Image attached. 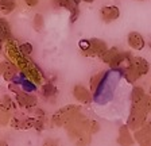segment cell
Wrapping results in <instances>:
<instances>
[{
	"label": "cell",
	"mask_w": 151,
	"mask_h": 146,
	"mask_svg": "<svg viewBox=\"0 0 151 146\" xmlns=\"http://www.w3.org/2000/svg\"><path fill=\"white\" fill-rule=\"evenodd\" d=\"M16 102L20 107L27 108V110H32L37 106V98L31 93H27L24 91H19L16 93Z\"/></svg>",
	"instance_id": "cell-7"
},
{
	"label": "cell",
	"mask_w": 151,
	"mask_h": 146,
	"mask_svg": "<svg viewBox=\"0 0 151 146\" xmlns=\"http://www.w3.org/2000/svg\"><path fill=\"white\" fill-rule=\"evenodd\" d=\"M11 38H12V34H11L9 23L4 18H0V50L3 49L6 42Z\"/></svg>",
	"instance_id": "cell-13"
},
{
	"label": "cell",
	"mask_w": 151,
	"mask_h": 146,
	"mask_svg": "<svg viewBox=\"0 0 151 146\" xmlns=\"http://www.w3.org/2000/svg\"><path fill=\"white\" fill-rule=\"evenodd\" d=\"M131 129L127 124L122 126L119 129V137H117V143L120 146H134V143L136 142L134 135L131 134Z\"/></svg>",
	"instance_id": "cell-10"
},
{
	"label": "cell",
	"mask_w": 151,
	"mask_h": 146,
	"mask_svg": "<svg viewBox=\"0 0 151 146\" xmlns=\"http://www.w3.org/2000/svg\"><path fill=\"white\" fill-rule=\"evenodd\" d=\"M127 42H128V46L135 50H142V49L146 46V41L143 38V35L138 31H131L127 37Z\"/></svg>",
	"instance_id": "cell-11"
},
{
	"label": "cell",
	"mask_w": 151,
	"mask_h": 146,
	"mask_svg": "<svg viewBox=\"0 0 151 146\" xmlns=\"http://www.w3.org/2000/svg\"><path fill=\"white\" fill-rule=\"evenodd\" d=\"M11 127L16 129V130H26V129H30L34 124V118H27L26 115H22L19 112H14L12 116H11V121H9Z\"/></svg>",
	"instance_id": "cell-4"
},
{
	"label": "cell",
	"mask_w": 151,
	"mask_h": 146,
	"mask_svg": "<svg viewBox=\"0 0 151 146\" xmlns=\"http://www.w3.org/2000/svg\"><path fill=\"white\" fill-rule=\"evenodd\" d=\"M51 1H53V6L55 7V8H63L66 0H51Z\"/></svg>",
	"instance_id": "cell-31"
},
{
	"label": "cell",
	"mask_w": 151,
	"mask_h": 146,
	"mask_svg": "<svg viewBox=\"0 0 151 146\" xmlns=\"http://www.w3.org/2000/svg\"><path fill=\"white\" fill-rule=\"evenodd\" d=\"M18 72H20V70H19V68L16 66L14 62H11V61H9L8 68L6 69V72H4V74H3V79L6 80V81H8V83H11V81H12V80L16 77Z\"/></svg>",
	"instance_id": "cell-19"
},
{
	"label": "cell",
	"mask_w": 151,
	"mask_h": 146,
	"mask_svg": "<svg viewBox=\"0 0 151 146\" xmlns=\"http://www.w3.org/2000/svg\"><path fill=\"white\" fill-rule=\"evenodd\" d=\"M147 112L143 111L142 108L139 107H135L132 106L131 107V112H129V116H128V121H127V126L131 129L132 131L138 130L140 129L142 126H145L147 123Z\"/></svg>",
	"instance_id": "cell-3"
},
{
	"label": "cell",
	"mask_w": 151,
	"mask_h": 146,
	"mask_svg": "<svg viewBox=\"0 0 151 146\" xmlns=\"http://www.w3.org/2000/svg\"><path fill=\"white\" fill-rule=\"evenodd\" d=\"M107 50L108 46L103 39L92 38L80 42V51L85 57H101Z\"/></svg>",
	"instance_id": "cell-2"
},
{
	"label": "cell",
	"mask_w": 151,
	"mask_h": 146,
	"mask_svg": "<svg viewBox=\"0 0 151 146\" xmlns=\"http://www.w3.org/2000/svg\"><path fill=\"white\" fill-rule=\"evenodd\" d=\"M11 121V112H7V111H1L0 110V127H4L9 123Z\"/></svg>",
	"instance_id": "cell-26"
},
{
	"label": "cell",
	"mask_w": 151,
	"mask_h": 146,
	"mask_svg": "<svg viewBox=\"0 0 151 146\" xmlns=\"http://www.w3.org/2000/svg\"><path fill=\"white\" fill-rule=\"evenodd\" d=\"M6 1H8V0H0V6H1V4H4Z\"/></svg>",
	"instance_id": "cell-36"
},
{
	"label": "cell",
	"mask_w": 151,
	"mask_h": 146,
	"mask_svg": "<svg viewBox=\"0 0 151 146\" xmlns=\"http://www.w3.org/2000/svg\"><path fill=\"white\" fill-rule=\"evenodd\" d=\"M104 77H105V73L104 72H99V73H96V74H93V76L91 77V81H89V89H91L92 92H97V89L100 88Z\"/></svg>",
	"instance_id": "cell-18"
},
{
	"label": "cell",
	"mask_w": 151,
	"mask_h": 146,
	"mask_svg": "<svg viewBox=\"0 0 151 146\" xmlns=\"http://www.w3.org/2000/svg\"><path fill=\"white\" fill-rule=\"evenodd\" d=\"M120 16V10L116 6H105L100 10V18L104 23H111Z\"/></svg>",
	"instance_id": "cell-9"
},
{
	"label": "cell",
	"mask_w": 151,
	"mask_h": 146,
	"mask_svg": "<svg viewBox=\"0 0 151 146\" xmlns=\"http://www.w3.org/2000/svg\"><path fill=\"white\" fill-rule=\"evenodd\" d=\"M0 110L1 111H7V112H16V107L15 103L12 102V99L9 98L8 95H0Z\"/></svg>",
	"instance_id": "cell-15"
},
{
	"label": "cell",
	"mask_w": 151,
	"mask_h": 146,
	"mask_svg": "<svg viewBox=\"0 0 151 146\" xmlns=\"http://www.w3.org/2000/svg\"><path fill=\"white\" fill-rule=\"evenodd\" d=\"M42 146H58V142H57L55 139H53V138H47V139H45V142L42 143Z\"/></svg>",
	"instance_id": "cell-29"
},
{
	"label": "cell",
	"mask_w": 151,
	"mask_h": 146,
	"mask_svg": "<svg viewBox=\"0 0 151 146\" xmlns=\"http://www.w3.org/2000/svg\"><path fill=\"white\" fill-rule=\"evenodd\" d=\"M81 1H85V3H93L94 0H81Z\"/></svg>",
	"instance_id": "cell-35"
},
{
	"label": "cell",
	"mask_w": 151,
	"mask_h": 146,
	"mask_svg": "<svg viewBox=\"0 0 151 146\" xmlns=\"http://www.w3.org/2000/svg\"><path fill=\"white\" fill-rule=\"evenodd\" d=\"M42 92H43V96L47 99H51L55 96V87L53 85V84L47 83L43 85V88H42Z\"/></svg>",
	"instance_id": "cell-25"
},
{
	"label": "cell",
	"mask_w": 151,
	"mask_h": 146,
	"mask_svg": "<svg viewBox=\"0 0 151 146\" xmlns=\"http://www.w3.org/2000/svg\"><path fill=\"white\" fill-rule=\"evenodd\" d=\"M45 26V19L41 14H35L34 19H32V27H34L35 31H42Z\"/></svg>",
	"instance_id": "cell-24"
},
{
	"label": "cell",
	"mask_w": 151,
	"mask_h": 146,
	"mask_svg": "<svg viewBox=\"0 0 151 146\" xmlns=\"http://www.w3.org/2000/svg\"><path fill=\"white\" fill-rule=\"evenodd\" d=\"M63 8L70 11V14H72L70 22H74L78 18V14H80V0H66Z\"/></svg>",
	"instance_id": "cell-14"
},
{
	"label": "cell",
	"mask_w": 151,
	"mask_h": 146,
	"mask_svg": "<svg viewBox=\"0 0 151 146\" xmlns=\"http://www.w3.org/2000/svg\"><path fill=\"white\" fill-rule=\"evenodd\" d=\"M16 0H8V1H6L4 4H1L0 6V12L1 14H11L14 10L16 8Z\"/></svg>",
	"instance_id": "cell-23"
},
{
	"label": "cell",
	"mask_w": 151,
	"mask_h": 146,
	"mask_svg": "<svg viewBox=\"0 0 151 146\" xmlns=\"http://www.w3.org/2000/svg\"><path fill=\"white\" fill-rule=\"evenodd\" d=\"M73 96L76 98V100H78L82 104H89L92 102V91L88 89L86 87L77 84L73 88Z\"/></svg>",
	"instance_id": "cell-6"
},
{
	"label": "cell",
	"mask_w": 151,
	"mask_h": 146,
	"mask_svg": "<svg viewBox=\"0 0 151 146\" xmlns=\"http://www.w3.org/2000/svg\"><path fill=\"white\" fill-rule=\"evenodd\" d=\"M119 53H120V50H119L117 48H109V49H108V50L105 51V53H104L103 56L100 57V60L103 61L104 64L109 65V64L112 62V61L115 60V58H116V56H117Z\"/></svg>",
	"instance_id": "cell-20"
},
{
	"label": "cell",
	"mask_w": 151,
	"mask_h": 146,
	"mask_svg": "<svg viewBox=\"0 0 151 146\" xmlns=\"http://www.w3.org/2000/svg\"><path fill=\"white\" fill-rule=\"evenodd\" d=\"M132 65L138 69V72L140 73V76H145L147 74L148 70H150V64L147 60H145L143 57H134V62Z\"/></svg>",
	"instance_id": "cell-16"
},
{
	"label": "cell",
	"mask_w": 151,
	"mask_h": 146,
	"mask_svg": "<svg viewBox=\"0 0 151 146\" xmlns=\"http://www.w3.org/2000/svg\"><path fill=\"white\" fill-rule=\"evenodd\" d=\"M26 3V6L27 7H31V8H34V7L38 6V3H39V0H23Z\"/></svg>",
	"instance_id": "cell-32"
},
{
	"label": "cell",
	"mask_w": 151,
	"mask_h": 146,
	"mask_svg": "<svg viewBox=\"0 0 151 146\" xmlns=\"http://www.w3.org/2000/svg\"><path fill=\"white\" fill-rule=\"evenodd\" d=\"M145 95H146V92H145V89L142 88V87H134V88H132V92H131V102H132V104L138 103Z\"/></svg>",
	"instance_id": "cell-22"
},
{
	"label": "cell",
	"mask_w": 151,
	"mask_h": 146,
	"mask_svg": "<svg viewBox=\"0 0 151 146\" xmlns=\"http://www.w3.org/2000/svg\"><path fill=\"white\" fill-rule=\"evenodd\" d=\"M139 1H145V0H139Z\"/></svg>",
	"instance_id": "cell-38"
},
{
	"label": "cell",
	"mask_w": 151,
	"mask_h": 146,
	"mask_svg": "<svg viewBox=\"0 0 151 146\" xmlns=\"http://www.w3.org/2000/svg\"><path fill=\"white\" fill-rule=\"evenodd\" d=\"M134 138L138 143H142L145 141L151 138V121H147V123L145 126H142L140 129L134 131Z\"/></svg>",
	"instance_id": "cell-12"
},
{
	"label": "cell",
	"mask_w": 151,
	"mask_h": 146,
	"mask_svg": "<svg viewBox=\"0 0 151 146\" xmlns=\"http://www.w3.org/2000/svg\"><path fill=\"white\" fill-rule=\"evenodd\" d=\"M132 106L142 108L143 111H146L147 114H150V112H151V96L146 93V95L143 96V98H142L138 103H135V104H132Z\"/></svg>",
	"instance_id": "cell-21"
},
{
	"label": "cell",
	"mask_w": 151,
	"mask_h": 146,
	"mask_svg": "<svg viewBox=\"0 0 151 146\" xmlns=\"http://www.w3.org/2000/svg\"><path fill=\"white\" fill-rule=\"evenodd\" d=\"M8 64H9V61H1V62H0V76L4 74L6 69L8 68Z\"/></svg>",
	"instance_id": "cell-30"
},
{
	"label": "cell",
	"mask_w": 151,
	"mask_h": 146,
	"mask_svg": "<svg viewBox=\"0 0 151 146\" xmlns=\"http://www.w3.org/2000/svg\"><path fill=\"white\" fill-rule=\"evenodd\" d=\"M78 114H81V107L76 104H68L60 108L51 118V124L57 127H65L72 119H74Z\"/></svg>",
	"instance_id": "cell-1"
},
{
	"label": "cell",
	"mask_w": 151,
	"mask_h": 146,
	"mask_svg": "<svg viewBox=\"0 0 151 146\" xmlns=\"http://www.w3.org/2000/svg\"><path fill=\"white\" fill-rule=\"evenodd\" d=\"M139 146H151V138L150 139H147V141H145V142L139 143Z\"/></svg>",
	"instance_id": "cell-33"
},
{
	"label": "cell",
	"mask_w": 151,
	"mask_h": 146,
	"mask_svg": "<svg viewBox=\"0 0 151 146\" xmlns=\"http://www.w3.org/2000/svg\"><path fill=\"white\" fill-rule=\"evenodd\" d=\"M19 49H20V51H22V54H24L26 57L30 58V56L32 54V45L31 43H22L19 45Z\"/></svg>",
	"instance_id": "cell-27"
},
{
	"label": "cell",
	"mask_w": 151,
	"mask_h": 146,
	"mask_svg": "<svg viewBox=\"0 0 151 146\" xmlns=\"http://www.w3.org/2000/svg\"><path fill=\"white\" fill-rule=\"evenodd\" d=\"M123 73H124V77H126V80L128 81V83L134 84L136 83L139 79H140V73L138 72V69H136L134 65H129L128 68H126V69L123 70Z\"/></svg>",
	"instance_id": "cell-17"
},
{
	"label": "cell",
	"mask_w": 151,
	"mask_h": 146,
	"mask_svg": "<svg viewBox=\"0 0 151 146\" xmlns=\"http://www.w3.org/2000/svg\"><path fill=\"white\" fill-rule=\"evenodd\" d=\"M20 73H22L26 79L34 81V84H41L42 83V74H41V72H39V69L37 68V65H35L32 61H30L28 65Z\"/></svg>",
	"instance_id": "cell-8"
},
{
	"label": "cell",
	"mask_w": 151,
	"mask_h": 146,
	"mask_svg": "<svg viewBox=\"0 0 151 146\" xmlns=\"http://www.w3.org/2000/svg\"><path fill=\"white\" fill-rule=\"evenodd\" d=\"M132 62H134V56L131 53H128V51H120L116 56V58L109 64V68L124 70L129 65H132Z\"/></svg>",
	"instance_id": "cell-5"
},
{
	"label": "cell",
	"mask_w": 151,
	"mask_h": 146,
	"mask_svg": "<svg viewBox=\"0 0 151 146\" xmlns=\"http://www.w3.org/2000/svg\"><path fill=\"white\" fill-rule=\"evenodd\" d=\"M32 127H35L37 130H42L45 127V121L42 119V116L39 118H34V124H32Z\"/></svg>",
	"instance_id": "cell-28"
},
{
	"label": "cell",
	"mask_w": 151,
	"mask_h": 146,
	"mask_svg": "<svg viewBox=\"0 0 151 146\" xmlns=\"http://www.w3.org/2000/svg\"><path fill=\"white\" fill-rule=\"evenodd\" d=\"M150 93H151V84H150Z\"/></svg>",
	"instance_id": "cell-37"
},
{
	"label": "cell",
	"mask_w": 151,
	"mask_h": 146,
	"mask_svg": "<svg viewBox=\"0 0 151 146\" xmlns=\"http://www.w3.org/2000/svg\"><path fill=\"white\" fill-rule=\"evenodd\" d=\"M0 146H8V143L6 141H0Z\"/></svg>",
	"instance_id": "cell-34"
}]
</instances>
